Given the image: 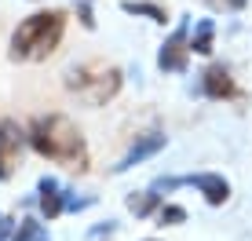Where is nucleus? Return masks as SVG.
Segmentation results:
<instances>
[{
    "label": "nucleus",
    "instance_id": "2",
    "mask_svg": "<svg viewBox=\"0 0 252 241\" xmlns=\"http://www.w3.org/2000/svg\"><path fill=\"white\" fill-rule=\"evenodd\" d=\"M66 30V15L63 11H37L26 22H19V30L11 33V51L7 55L15 62H30V59H48L59 48Z\"/></svg>",
    "mask_w": 252,
    "mask_h": 241
},
{
    "label": "nucleus",
    "instance_id": "9",
    "mask_svg": "<svg viewBox=\"0 0 252 241\" xmlns=\"http://www.w3.org/2000/svg\"><path fill=\"white\" fill-rule=\"evenodd\" d=\"M37 194H40L37 205H40V212H44L48 219H55L59 212H66V194H63V186H59L51 176H44V179L37 183Z\"/></svg>",
    "mask_w": 252,
    "mask_h": 241
},
{
    "label": "nucleus",
    "instance_id": "11",
    "mask_svg": "<svg viewBox=\"0 0 252 241\" xmlns=\"http://www.w3.org/2000/svg\"><path fill=\"white\" fill-rule=\"evenodd\" d=\"M121 7H125L128 15H146V19H154V22H164V19H168V11L158 7V4H150V0H125Z\"/></svg>",
    "mask_w": 252,
    "mask_h": 241
},
{
    "label": "nucleus",
    "instance_id": "15",
    "mask_svg": "<svg viewBox=\"0 0 252 241\" xmlns=\"http://www.w3.org/2000/svg\"><path fill=\"white\" fill-rule=\"evenodd\" d=\"M208 4H212V7H223V11H241L249 0H208Z\"/></svg>",
    "mask_w": 252,
    "mask_h": 241
},
{
    "label": "nucleus",
    "instance_id": "7",
    "mask_svg": "<svg viewBox=\"0 0 252 241\" xmlns=\"http://www.w3.org/2000/svg\"><path fill=\"white\" fill-rule=\"evenodd\" d=\"M201 91L208 99H234L238 95V84H234V77H230V70L227 66H208V70L201 73Z\"/></svg>",
    "mask_w": 252,
    "mask_h": 241
},
{
    "label": "nucleus",
    "instance_id": "1",
    "mask_svg": "<svg viewBox=\"0 0 252 241\" xmlns=\"http://www.w3.org/2000/svg\"><path fill=\"white\" fill-rule=\"evenodd\" d=\"M26 139H30V146L48 161H59V165H66L73 172L88 168V146H84L81 128H77L69 117H63V114L37 117L30 124V135H26Z\"/></svg>",
    "mask_w": 252,
    "mask_h": 241
},
{
    "label": "nucleus",
    "instance_id": "16",
    "mask_svg": "<svg viewBox=\"0 0 252 241\" xmlns=\"http://www.w3.org/2000/svg\"><path fill=\"white\" fill-rule=\"evenodd\" d=\"M81 22H84V26H88V30H92V26H95V19H92V11H88V7H81Z\"/></svg>",
    "mask_w": 252,
    "mask_h": 241
},
{
    "label": "nucleus",
    "instance_id": "17",
    "mask_svg": "<svg viewBox=\"0 0 252 241\" xmlns=\"http://www.w3.org/2000/svg\"><path fill=\"white\" fill-rule=\"evenodd\" d=\"M7 227H11V219H7L4 212H0V241H4V234H7Z\"/></svg>",
    "mask_w": 252,
    "mask_h": 241
},
{
    "label": "nucleus",
    "instance_id": "6",
    "mask_svg": "<svg viewBox=\"0 0 252 241\" xmlns=\"http://www.w3.org/2000/svg\"><path fill=\"white\" fill-rule=\"evenodd\" d=\"M161 150H164V135L161 132H146V135H139V139L128 146V153L121 157V165H114V172H128V168H135L139 161L154 157V153H161Z\"/></svg>",
    "mask_w": 252,
    "mask_h": 241
},
{
    "label": "nucleus",
    "instance_id": "14",
    "mask_svg": "<svg viewBox=\"0 0 252 241\" xmlns=\"http://www.w3.org/2000/svg\"><path fill=\"white\" fill-rule=\"evenodd\" d=\"M158 219H161V227H176V223H187V212L179 209V205H161Z\"/></svg>",
    "mask_w": 252,
    "mask_h": 241
},
{
    "label": "nucleus",
    "instance_id": "3",
    "mask_svg": "<svg viewBox=\"0 0 252 241\" xmlns=\"http://www.w3.org/2000/svg\"><path fill=\"white\" fill-rule=\"evenodd\" d=\"M66 88L77 99H84L88 106H106L121 91V70L117 66H106V62H84L77 70H69Z\"/></svg>",
    "mask_w": 252,
    "mask_h": 241
},
{
    "label": "nucleus",
    "instance_id": "13",
    "mask_svg": "<svg viewBox=\"0 0 252 241\" xmlns=\"http://www.w3.org/2000/svg\"><path fill=\"white\" fill-rule=\"evenodd\" d=\"M15 241H51V238H48V230L40 227L37 219H22V223H19V234H15Z\"/></svg>",
    "mask_w": 252,
    "mask_h": 241
},
{
    "label": "nucleus",
    "instance_id": "10",
    "mask_svg": "<svg viewBox=\"0 0 252 241\" xmlns=\"http://www.w3.org/2000/svg\"><path fill=\"white\" fill-rule=\"evenodd\" d=\"M161 197L154 194V190H139V194H128V209L135 212V216H150V212H158L161 209Z\"/></svg>",
    "mask_w": 252,
    "mask_h": 241
},
{
    "label": "nucleus",
    "instance_id": "4",
    "mask_svg": "<svg viewBox=\"0 0 252 241\" xmlns=\"http://www.w3.org/2000/svg\"><path fill=\"white\" fill-rule=\"evenodd\" d=\"M22 146H26V135H22L19 120L4 117V120H0V179L15 176L19 157H22Z\"/></svg>",
    "mask_w": 252,
    "mask_h": 241
},
{
    "label": "nucleus",
    "instance_id": "12",
    "mask_svg": "<svg viewBox=\"0 0 252 241\" xmlns=\"http://www.w3.org/2000/svg\"><path fill=\"white\" fill-rule=\"evenodd\" d=\"M212 22L208 19H201L197 22V30H194V37H190V51H197V55H208L212 51Z\"/></svg>",
    "mask_w": 252,
    "mask_h": 241
},
{
    "label": "nucleus",
    "instance_id": "8",
    "mask_svg": "<svg viewBox=\"0 0 252 241\" xmlns=\"http://www.w3.org/2000/svg\"><path fill=\"white\" fill-rule=\"evenodd\" d=\"M187 183H190V186H197V190L205 194V201H208V205H227V197H230V183H227L223 176H216V172L187 176Z\"/></svg>",
    "mask_w": 252,
    "mask_h": 241
},
{
    "label": "nucleus",
    "instance_id": "5",
    "mask_svg": "<svg viewBox=\"0 0 252 241\" xmlns=\"http://www.w3.org/2000/svg\"><path fill=\"white\" fill-rule=\"evenodd\" d=\"M187 59H190V26H179V30L161 44L158 66L164 73H183L187 70Z\"/></svg>",
    "mask_w": 252,
    "mask_h": 241
},
{
    "label": "nucleus",
    "instance_id": "18",
    "mask_svg": "<svg viewBox=\"0 0 252 241\" xmlns=\"http://www.w3.org/2000/svg\"><path fill=\"white\" fill-rule=\"evenodd\" d=\"M146 241H150V238H146Z\"/></svg>",
    "mask_w": 252,
    "mask_h": 241
}]
</instances>
